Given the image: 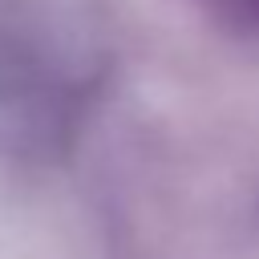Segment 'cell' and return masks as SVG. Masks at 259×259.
I'll return each instance as SVG.
<instances>
[{
  "label": "cell",
  "mask_w": 259,
  "mask_h": 259,
  "mask_svg": "<svg viewBox=\"0 0 259 259\" xmlns=\"http://www.w3.org/2000/svg\"><path fill=\"white\" fill-rule=\"evenodd\" d=\"M223 24L239 32H259V0H202Z\"/></svg>",
  "instance_id": "obj_1"
}]
</instances>
